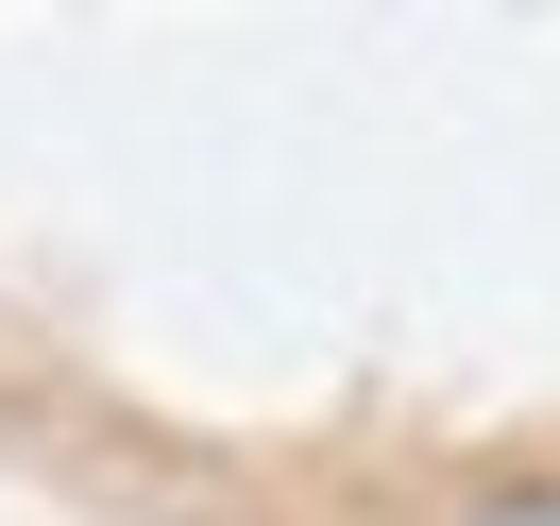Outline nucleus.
I'll list each match as a JSON object with an SVG mask.
<instances>
[{
	"label": "nucleus",
	"instance_id": "f257e3e1",
	"mask_svg": "<svg viewBox=\"0 0 560 526\" xmlns=\"http://www.w3.org/2000/svg\"><path fill=\"white\" fill-rule=\"evenodd\" d=\"M476 526H560V492H492V510Z\"/></svg>",
	"mask_w": 560,
	"mask_h": 526
}]
</instances>
